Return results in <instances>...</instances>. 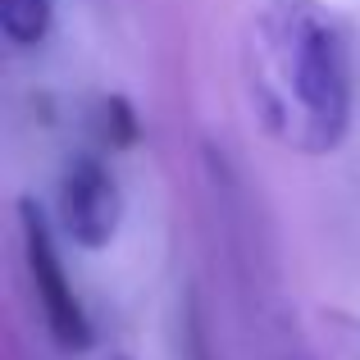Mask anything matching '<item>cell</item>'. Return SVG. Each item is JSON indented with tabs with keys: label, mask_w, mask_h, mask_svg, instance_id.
Returning <instances> with one entry per match:
<instances>
[{
	"label": "cell",
	"mask_w": 360,
	"mask_h": 360,
	"mask_svg": "<svg viewBox=\"0 0 360 360\" xmlns=\"http://www.w3.org/2000/svg\"><path fill=\"white\" fill-rule=\"evenodd\" d=\"M242 87L283 150H338L356 115V32L347 14L328 0H260L242 32Z\"/></svg>",
	"instance_id": "obj_1"
},
{
	"label": "cell",
	"mask_w": 360,
	"mask_h": 360,
	"mask_svg": "<svg viewBox=\"0 0 360 360\" xmlns=\"http://www.w3.org/2000/svg\"><path fill=\"white\" fill-rule=\"evenodd\" d=\"M51 23H55V0H0V32L18 51L41 46Z\"/></svg>",
	"instance_id": "obj_4"
},
{
	"label": "cell",
	"mask_w": 360,
	"mask_h": 360,
	"mask_svg": "<svg viewBox=\"0 0 360 360\" xmlns=\"http://www.w3.org/2000/svg\"><path fill=\"white\" fill-rule=\"evenodd\" d=\"M96 128H101V141H105L110 150L128 146V141L137 137V115H132V105L123 96H105L96 105Z\"/></svg>",
	"instance_id": "obj_6"
},
{
	"label": "cell",
	"mask_w": 360,
	"mask_h": 360,
	"mask_svg": "<svg viewBox=\"0 0 360 360\" xmlns=\"http://www.w3.org/2000/svg\"><path fill=\"white\" fill-rule=\"evenodd\" d=\"M55 214H60L64 233L87 251H101V246L115 242L119 219H123V192L101 155H73L60 169Z\"/></svg>",
	"instance_id": "obj_3"
},
{
	"label": "cell",
	"mask_w": 360,
	"mask_h": 360,
	"mask_svg": "<svg viewBox=\"0 0 360 360\" xmlns=\"http://www.w3.org/2000/svg\"><path fill=\"white\" fill-rule=\"evenodd\" d=\"M105 360H137V356H128V352H110Z\"/></svg>",
	"instance_id": "obj_7"
},
{
	"label": "cell",
	"mask_w": 360,
	"mask_h": 360,
	"mask_svg": "<svg viewBox=\"0 0 360 360\" xmlns=\"http://www.w3.org/2000/svg\"><path fill=\"white\" fill-rule=\"evenodd\" d=\"M18 233H23V260H27V278H32L37 306H41V319L51 328L55 347L64 352H87L91 347V319L82 310L78 292H73L69 274H64L60 246H55V233L46 224L41 205L32 196L18 201Z\"/></svg>",
	"instance_id": "obj_2"
},
{
	"label": "cell",
	"mask_w": 360,
	"mask_h": 360,
	"mask_svg": "<svg viewBox=\"0 0 360 360\" xmlns=\"http://www.w3.org/2000/svg\"><path fill=\"white\" fill-rule=\"evenodd\" d=\"M319 333H324L328 360H360V315L342 306L319 310Z\"/></svg>",
	"instance_id": "obj_5"
}]
</instances>
